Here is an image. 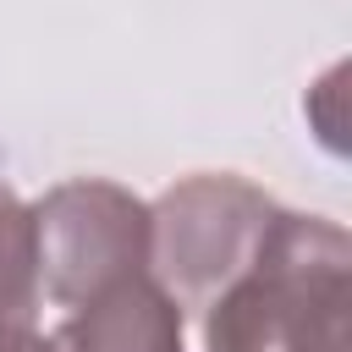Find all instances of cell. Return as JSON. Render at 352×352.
I'll return each instance as SVG.
<instances>
[{
	"instance_id": "cell-1",
	"label": "cell",
	"mask_w": 352,
	"mask_h": 352,
	"mask_svg": "<svg viewBox=\"0 0 352 352\" xmlns=\"http://www.w3.org/2000/svg\"><path fill=\"white\" fill-rule=\"evenodd\" d=\"M346 231L275 209L248 270L204 308L209 352H346Z\"/></svg>"
},
{
	"instance_id": "cell-2",
	"label": "cell",
	"mask_w": 352,
	"mask_h": 352,
	"mask_svg": "<svg viewBox=\"0 0 352 352\" xmlns=\"http://www.w3.org/2000/svg\"><path fill=\"white\" fill-rule=\"evenodd\" d=\"M275 204L242 176H187L148 209V270L154 286L204 314L258 253Z\"/></svg>"
},
{
	"instance_id": "cell-3",
	"label": "cell",
	"mask_w": 352,
	"mask_h": 352,
	"mask_svg": "<svg viewBox=\"0 0 352 352\" xmlns=\"http://www.w3.org/2000/svg\"><path fill=\"white\" fill-rule=\"evenodd\" d=\"M38 297L82 308L148 275V209L116 182H66L33 209Z\"/></svg>"
},
{
	"instance_id": "cell-4",
	"label": "cell",
	"mask_w": 352,
	"mask_h": 352,
	"mask_svg": "<svg viewBox=\"0 0 352 352\" xmlns=\"http://www.w3.org/2000/svg\"><path fill=\"white\" fill-rule=\"evenodd\" d=\"M50 352H182V308L148 280H121L50 336Z\"/></svg>"
},
{
	"instance_id": "cell-5",
	"label": "cell",
	"mask_w": 352,
	"mask_h": 352,
	"mask_svg": "<svg viewBox=\"0 0 352 352\" xmlns=\"http://www.w3.org/2000/svg\"><path fill=\"white\" fill-rule=\"evenodd\" d=\"M38 308V253H33V209L0 187V324H33Z\"/></svg>"
},
{
	"instance_id": "cell-6",
	"label": "cell",
	"mask_w": 352,
	"mask_h": 352,
	"mask_svg": "<svg viewBox=\"0 0 352 352\" xmlns=\"http://www.w3.org/2000/svg\"><path fill=\"white\" fill-rule=\"evenodd\" d=\"M0 352H50V336L33 324H0Z\"/></svg>"
}]
</instances>
